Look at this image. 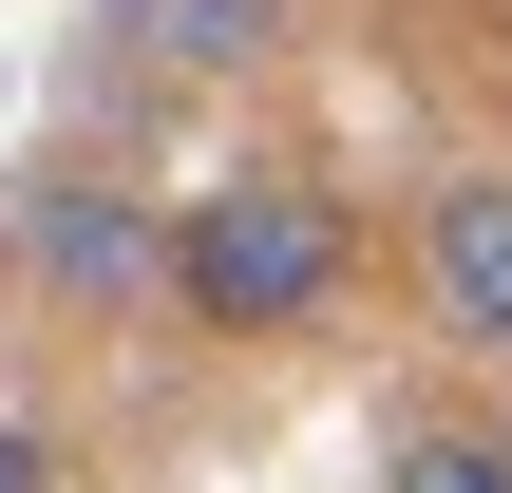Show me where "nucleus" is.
<instances>
[{"label":"nucleus","instance_id":"nucleus-2","mask_svg":"<svg viewBox=\"0 0 512 493\" xmlns=\"http://www.w3.org/2000/svg\"><path fill=\"white\" fill-rule=\"evenodd\" d=\"M19 266L57 304H171V209H133L114 171H38L19 190Z\"/></svg>","mask_w":512,"mask_h":493},{"label":"nucleus","instance_id":"nucleus-5","mask_svg":"<svg viewBox=\"0 0 512 493\" xmlns=\"http://www.w3.org/2000/svg\"><path fill=\"white\" fill-rule=\"evenodd\" d=\"M380 493H512V437H399Z\"/></svg>","mask_w":512,"mask_h":493},{"label":"nucleus","instance_id":"nucleus-6","mask_svg":"<svg viewBox=\"0 0 512 493\" xmlns=\"http://www.w3.org/2000/svg\"><path fill=\"white\" fill-rule=\"evenodd\" d=\"M0 493H57V437L38 418H0Z\"/></svg>","mask_w":512,"mask_h":493},{"label":"nucleus","instance_id":"nucleus-3","mask_svg":"<svg viewBox=\"0 0 512 493\" xmlns=\"http://www.w3.org/2000/svg\"><path fill=\"white\" fill-rule=\"evenodd\" d=\"M418 285H437L456 342L512 361V171H437V190H418Z\"/></svg>","mask_w":512,"mask_h":493},{"label":"nucleus","instance_id":"nucleus-4","mask_svg":"<svg viewBox=\"0 0 512 493\" xmlns=\"http://www.w3.org/2000/svg\"><path fill=\"white\" fill-rule=\"evenodd\" d=\"M285 19H304V0H114V38H133L152 76H247Z\"/></svg>","mask_w":512,"mask_h":493},{"label":"nucleus","instance_id":"nucleus-1","mask_svg":"<svg viewBox=\"0 0 512 493\" xmlns=\"http://www.w3.org/2000/svg\"><path fill=\"white\" fill-rule=\"evenodd\" d=\"M342 266H361V228H342L323 171H228V190L171 209V304H190L209 342H285V323H323Z\"/></svg>","mask_w":512,"mask_h":493}]
</instances>
